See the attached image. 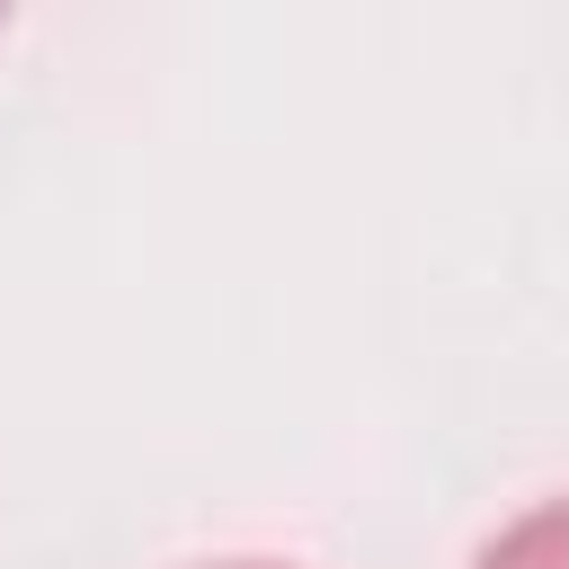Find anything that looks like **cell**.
Returning a JSON list of instances; mask_svg holds the SVG:
<instances>
[{"label":"cell","instance_id":"2","mask_svg":"<svg viewBox=\"0 0 569 569\" xmlns=\"http://www.w3.org/2000/svg\"><path fill=\"white\" fill-rule=\"evenodd\" d=\"M231 569H267V560H231Z\"/></svg>","mask_w":569,"mask_h":569},{"label":"cell","instance_id":"1","mask_svg":"<svg viewBox=\"0 0 569 569\" xmlns=\"http://www.w3.org/2000/svg\"><path fill=\"white\" fill-rule=\"evenodd\" d=\"M471 569H569V498H551V507H533V516H516Z\"/></svg>","mask_w":569,"mask_h":569}]
</instances>
